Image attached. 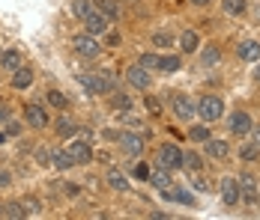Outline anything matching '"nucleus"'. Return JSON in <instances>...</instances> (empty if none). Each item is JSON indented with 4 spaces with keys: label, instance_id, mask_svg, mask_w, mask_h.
Returning <instances> with one entry per match:
<instances>
[{
    "label": "nucleus",
    "instance_id": "1",
    "mask_svg": "<svg viewBox=\"0 0 260 220\" xmlns=\"http://www.w3.org/2000/svg\"><path fill=\"white\" fill-rule=\"evenodd\" d=\"M78 80H81V86H84L87 93H93V96H102V93H108V90H114V74H111V72L81 74Z\"/></svg>",
    "mask_w": 260,
    "mask_h": 220
},
{
    "label": "nucleus",
    "instance_id": "2",
    "mask_svg": "<svg viewBox=\"0 0 260 220\" xmlns=\"http://www.w3.org/2000/svg\"><path fill=\"white\" fill-rule=\"evenodd\" d=\"M221 110H224V104H221V98H215V96L201 98V104H198V116L204 122H215L221 116Z\"/></svg>",
    "mask_w": 260,
    "mask_h": 220
},
{
    "label": "nucleus",
    "instance_id": "3",
    "mask_svg": "<svg viewBox=\"0 0 260 220\" xmlns=\"http://www.w3.org/2000/svg\"><path fill=\"white\" fill-rule=\"evenodd\" d=\"M84 24H87V33L90 36H99L108 30V15H105L102 9H90L87 15H84Z\"/></svg>",
    "mask_w": 260,
    "mask_h": 220
},
{
    "label": "nucleus",
    "instance_id": "4",
    "mask_svg": "<svg viewBox=\"0 0 260 220\" xmlns=\"http://www.w3.org/2000/svg\"><path fill=\"white\" fill-rule=\"evenodd\" d=\"M72 48L78 51L81 57H99V42H96V36H90V33H81L72 39Z\"/></svg>",
    "mask_w": 260,
    "mask_h": 220
},
{
    "label": "nucleus",
    "instance_id": "5",
    "mask_svg": "<svg viewBox=\"0 0 260 220\" xmlns=\"http://www.w3.org/2000/svg\"><path fill=\"white\" fill-rule=\"evenodd\" d=\"M158 164L165 170H180L182 167V152L177 146H161L158 149Z\"/></svg>",
    "mask_w": 260,
    "mask_h": 220
},
{
    "label": "nucleus",
    "instance_id": "6",
    "mask_svg": "<svg viewBox=\"0 0 260 220\" xmlns=\"http://www.w3.org/2000/svg\"><path fill=\"white\" fill-rule=\"evenodd\" d=\"M174 113L180 122H191V116H198V104H191V98L177 96L174 98Z\"/></svg>",
    "mask_w": 260,
    "mask_h": 220
},
{
    "label": "nucleus",
    "instance_id": "7",
    "mask_svg": "<svg viewBox=\"0 0 260 220\" xmlns=\"http://www.w3.org/2000/svg\"><path fill=\"white\" fill-rule=\"evenodd\" d=\"M239 196L248 202V205H257V179L254 175H239Z\"/></svg>",
    "mask_w": 260,
    "mask_h": 220
},
{
    "label": "nucleus",
    "instance_id": "8",
    "mask_svg": "<svg viewBox=\"0 0 260 220\" xmlns=\"http://www.w3.org/2000/svg\"><path fill=\"white\" fill-rule=\"evenodd\" d=\"M69 155H72L75 164H90V161H93V152H90V143H87V140L72 143V146H69Z\"/></svg>",
    "mask_w": 260,
    "mask_h": 220
},
{
    "label": "nucleus",
    "instance_id": "9",
    "mask_svg": "<svg viewBox=\"0 0 260 220\" xmlns=\"http://www.w3.org/2000/svg\"><path fill=\"white\" fill-rule=\"evenodd\" d=\"M24 116H27V122L33 125V128H45V125H48V113H45L39 104H27Z\"/></svg>",
    "mask_w": 260,
    "mask_h": 220
},
{
    "label": "nucleus",
    "instance_id": "10",
    "mask_svg": "<svg viewBox=\"0 0 260 220\" xmlns=\"http://www.w3.org/2000/svg\"><path fill=\"white\" fill-rule=\"evenodd\" d=\"M221 199H224V205H236L239 202V182L236 179H224L221 182Z\"/></svg>",
    "mask_w": 260,
    "mask_h": 220
},
{
    "label": "nucleus",
    "instance_id": "11",
    "mask_svg": "<svg viewBox=\"0 0 260 220\" xmlns=\"http://www.w3.org/2000/svg\"><path fill=\"white\" fill-rule=\"evenodd\" d=\"M129 83L132 86H138V90H147L150 86V72L138 63V66H132L129 69Z\"/></svg>",
    "mask_w": 260,
    "mask_h": 220
},
{
    "label": "nucleus",
    "instance_id": "12",
    "mask_svg": "<svg viewBox=\"0 0 260 220\" xmlns=\"http://www.w3.org/2000/svg\"><path fill=\"white\" fill-rule=\"evenodd\" d=\"M120 146L126 149L129 155H141L144 152V137L141 134H120Z\"/></svg>",
    "mask_w": 260,
    "mask_h": 220
},
{
    "label": "nucleus",
    "instance_id": "13",
    "mask_svg": "<svg viewBox=\"0 0 260 220\" xmlns=\"http://www.w3.org/2000/svg\"><path fill=\"white\" fill-rule=\"evenodd\" d=\"M236 54H239V60H245V63H254V60H260V42H239V48H236Z\"/></svg>",
    "mask_w": 260,
    "mask_h": 220
},
{
    "label": "nucleus",
    "instance_id": "14",
    "mask_svg": "<svg viewBox=\"0 0 260 220\" xmlns=\"http://www.w3.org/2000/svg\"><path fill=\"white\" fill-rule=\"evenodd\" d=\"M30 83H33V72H30L27 66H18L15 74H12V86H15V90H27Z\"/></svg>",
    "mask_w": 260,
    "mask_h": 220
},
{
    "label": "nucleus",
    "instance_id": "15",
    "mask_svg": "<svg viewBox=\"0 0 260 220\" xmlns=\"http://www.w3.org/2000/svg\"><path fill=\"white\" fill-rule=\"evenodd\" d=\"M231 131L234 134H248L251 131V119H248V113H234V119H231Z\"/></svg>",
    "mask_w": 260,
    "mask_h": 220
},
{
    "label": "nucleus",
    "instance_id": "16",
    "mask_svg": "<svg viewBox=\"0 0 260 220\" xmlns=\"http://www.w3.org/2000/svg\"><path fill=\"white\" fill-rule=\"evenodd\" d=\"M228 152H231V149H228L224 140H207V155L209 158H218V161H221V158H228Z\"/></svg>",
    "mask_w": 260,
    "mask_h": 220
},
{
    "label": "nucleus",
    "instance_id": "17",
    "mask_svg": "<svg viewBox=\"0 0 260 220\" xmlns=\"http://www.w3.org/2000/svg\"><path fill=\"white\" fill-rule=\"evenodd\" d=\"M108 188H114V191H126L129 188V182H126V175L123 172H117V170H108Z\"/></svg>",
    "mask_w": 260,
    "mask_h": 220
},
{
    "label": "nucleus",
    "instance_id": "18",
    "mask_svg": "<svg viewBox=\"0 0 260 220\" xmlns=\"http://www.w3.org/2000/svg\"><path fill=\"white\" fill-rule=\"evenodd\" d=\"M150 182L156 185L158 191H168V188L174 185V182H171V170H165V167H161L158 172H153V175H150Z\"/></svg>",
    "mask_w": 260,
    "mask_h": 220
},
{
    "label": "nucleus",
    "instance_id": "19",
    "mask_svg": "<svg viewBox=\"0 0 260 220\" xmlns=\"http://www.w3.org/2000/svg\"><path fill=\"white\" fill-rule=\"evenodd\" d=\"M0 66L9 69V72H15V69L21 66V54H18V51H6V54L0 57Z\"/></svg>",
    "mask_w": 260,
    "mask_h": 220
},
{
    "label": "nucleus",
    "instance_id": "20",
    "mask_svg": "<svg viewBox=\"0 0 260 220\" xmlns=\"http://www.w3.org/2000/svg\"><path fill=\"white\" fill-rule=\"evenodd\" d=\"M180 45L185 54H191V51H198V45H201V39H198V33H191V30H185L180 36Z\"/></svg>",
    "mask_w": 260,
    "mask_h": 220
},
{
    "label": "nucleus",
    "instance_id": "21",
    "mask_svg": "<svg viewBox=\"0 0 260 220\" xmlns=\"http://www.w3.org/2000/svg\"><path fill=\"white\" fill-rule=\"evenodd\" d=\"M3 217L21 220L24 217V205H21V202H9V205H3Z\"/></svg>",
    "mask_w": 260,
    "mask_h": 220
},
{
    "label": "nucleus",
    "instance_id": "22",
    "mask_svg": "<svg viewBox=\"0 0 260 220\" xmlns=\"http://www.w3.org/2000/svg\"><path fill=\"white\" fill-rule=\"evenodd\" d=\"M245 6H248L245 0H224V12H228V15H234V18H239V15L245 12Z\"/></svg>",
    "mask_w": 260,
    "mask_h": 220
},
{
    "label": "nucleus",
    "instance_id": "23",
    "mask_svg": "<svg viewBox=\"0 0 260 220\" xmlns=\"http://www.w3.org/2000/svg\"><path fill=\"white\" fill-rule=\"evenodd\" d=\"M99 9H102L108 18H120V3L117 0H99Z\"/></svg>",
    "mask_w": 260,
    "mask_h": 220
},
{
    "label": "nucleus",
    "instance_id": "24",
    "mask_svg": "<svg viewBox=\"0 0 260 220\" xmlns=\"http://www.w3.org/2000/svg\"><path fill=\"white\" fill-rule=\"evenodd\" d=\"M54 164H57V170H69L75 161H72V155H69V149H66V152H54Z\"/></svg>",
    "mask_w": 260,
    "mask_h": 220
},
{
    "label": "nucleus",
    "instance_id": "25",
    "mask_svg": "<svg viewBox=\"0 0 260 220\" xmlns=\"http://www.w3.org/2000/svg\"><path fill=\"white\" fill-rule=\"evenodd\" d=\"M158 69L161 72H177L180 69V57H161L158 60Z\"/></svg>",
    "mask_w": 260,
    "mask_h": 220
},
{
    "label": "nucleus",
    "instance_id": "26",
    "mask_svg": "<svg viewBox=\"0 0 260 220\" xmlns=\"http://www.w3.org/2000/svg\"><path fill=\"white\" fill-rule=\"evenodd\" d=\"M90 9H93V3H90V0H75V3H72V15H75V18H84Z\"/></svg>",
    "mask_w": 260,
    "mask_h": 220
},
{
    "label": "nucleus",
    "instance_id": "27",
    "mask_svg": "<svg viewBox=\"0 0 260 220\" xmlns=\"http://www.w3.org/2000/svg\"><path fill=\"white\" fill-rule=\"evenodd\" d=\"M257 152H260L257 143H248V146L239 149V158H242V161H257Z\"/></svg>",
    "mask_w": 260,
    "mask_h": 220
},
{
    "label": "nucleus",
    "instance_id": "28",
    "mask_svg": "<svg viewBox=\"0 0 260 220\" xmlns=\"http://www.w3.org/2000/svg\"><path fill=\"white\" fill-rule=\"evenodd\" d=\"M21 205H24V214H39V211H42L36 196H24V202H21Z\"/></svg>",
    "mask_w": 260,
    "mask_h": 220
},
{
    "label": "nucleus",
    "instance_id": "29",
    "mask_svg": "<svg viewBox=\"0 0 260 220\" xmlns=\"http://www.w3.org/2000/svg\"><path fill=\"white\" fill-rule=\"evenodd\" d=\"M182 167H185L188 172H191V170H201V158L188 152V155H182Z\"/></svg>",
    "mask_w": 260,
    "mask_h": 220
},
{
    "label": "nucleus",
    "instance_id": "30",
    "mask_svg": "<svg viewBox=\"0 0 260 220\" xmlns=\"http://www.w3.org/2000/svg\"><path fill=\"white\" fill-rule=\"evenodd\" d=\"M188 137H191V140H198V143H207V140H209V131L204 128V125H194Z\"/></svg>",
    "mask_w": 260,
    "mask_h": 220
},
{
    "label": "nucleus",
    "instance_id": "31",
    "mask_svg": "<svg viewBox=\"0 0 260 220\" xmlns=\"http://www.w3.org/2000/svg\"><path fill=\"white\" fill-rule=\"evenodd\" d=\"M218 60H221V51L215 48V45L204 51V66H212V63H218Z\"/></svg>",
    "mask_w": 260,
    "mask_h": 220
},
{
    "label": "nucleus",
    "instance_id": "32",
    "mask_svg": "<svg viewBox=\"0 0 260 220\" xmlns=\"http://www.w3.org/2000/svg\"><path fill=\"white\" fill-rule=\"evenodd\" d=\"M48 104H54V107H60V110H63V107H66L69 101H66V96H63V93L51 90V93H48Z\"/></svg>",
    "mask_w": 260,
    "mask_h": 220
},
{
    "label": "nucleus",
    "instance_id": "33",
    "mask_svg": "<svg viewBox=\"0 0 260 220\" xmlns=\"http://www.w3.org/2000/svg\"><path fill=\"white\" fill-rule=\"evenodd\" d=\"M57 128H60V134H63V137H69V134H75V131H78V128H75V122H72L69 116H63V119H60V125H57Z\"/></svg>",
    "mask_w": 260,
    "mask_h": 220
},
{
    "label": "nucleus",
    "instance_id": "34",
    "mask_svg": "<svg viewBox=\"0 0 260 220\" xmlns=\"http://www.w3.org/2000/svg\"><path fill=\"white\" fill-rule=\"evenodd\" d=\"M171 42H174L171 33H156V36H153V45H156V48H168Z\"/></svg>",
    "mask_w": 260,
    "mask_h": 220
},
{
    "label": "nucleus",
    "instance_id": "35",
    "mask_svg": "<svg viewBox=\"0 0 260 220\" xmlns=\"http://www.w3.org/2000/svg\"><path fill=\"white\" fill-rule=\"evenodd\" d=\"M141 66H144V69H158V57L156 54H144V57H141Z\"/></svg>",
    "mask_w": 260,
    "mask_h": 220
},
{
    "label": "nucleus",
    "instance_id": "36",
    "mask_svg": "<svg viewBox=\"0 0 260 220\" xmlns=\"http://www.w3.org/2000/svg\"><path fill=\"white\" fill-rule=\"evenodd\" d=\"M144 104H147V110H150V113H153V116H158V113H161V101H158V98H147V101H144Z\"/></svg>",
    "mask_w": 260,
    "mask_h": 220
},
{
    "label": "nucleus",
    "instance_id": "37",
    "mask_svg": "<svg viewBox=\"0 0 260 220\" xmlns=\"http://www.w3.org/2000/svg\"><path fill=\"white\" fill-rule=\"evenodd\" d=\"M114 107H117V110H129L132 107L129 96H114Z\"/></svg>",
    "mask_w": 260,
    "mask_h": 220
},
{
    "label": "nucleus",
    "instance_id": "38",
    "mask_svg": "<svg viewBox=\"0 0 260 220\" xmlns=\"http://www.w3.org/2000/svg\"><path fill=\"white\" fill-rule=\"evenodd\" d=\"M39 164H51V158H54V149H39Z\"/></svg>",
    "mask_w": 260,
    "mask_h": 220
},
{
    "label": "nucleus",
    "instance_id": "39",
    "mask_svg": "<svg viewBox=\"0 0 260 220\" xmlns=\"http://www.w3.org/2000/svg\"><path fill=\"white\" fill-rule=\"evenodd\" d=\"M174 199H180V202H185V205H191V202H194L188 191H180V194H174Z\"/></svg>",
    "mask_w": 260,
    "mask_h": 220
},
{
    "label": "nucleus",
    "instance_id": "40",
    "mask_svg": "<svg viewBox=\"0 0 260 220\" xmlns=\"http://www.w3.org/2000/svg\"><path fill=\"white\" fill-rule=\"evenodd\" d=\"M135 175H138V179H150V170H147V164H138V167H135Z\"/></svg>",
    "mask_w": 260,
    "mask_h": 220
},
{
    "label": "nucleus",
    "instance_id": "41",
    "mask_svg": "<svg viewBox=\"0 0 260 220\" xmlns=\"http://www.w3.org/2000/svg\"><path fill=\"white\" fill-rule=\"evenodd\" d=\"M108 45H120V33H108Z\"/></svg>",
    "mask_w": 260,
    "mask_h": 220
},
{
    "label": "nucleus",
    "instance_id": "42",
    "mask_svg": "<svg viewBox=\"0 0 260 220\" xmlns=\"http://www.w3.org/2000/svg\"><path fill=\"white\" fill-rule=\"evenodd\" d=\"M6 185H9V172L0 170V188H6Z\"/></svg>",
    "mask_w": 260,
    "mask_h": 220
},
{
    "label": "nucleus",
    "instance_id": "43",
    "mask_svg": "<svg viewBox=\"0 0 260 220\" xmlns=\"http://www.w3.org/2000/svg\"><path fill=\"white\" fill-rule=\"evenodd\" d=\"M194 188H198V191H209V185L204 182V179H198V182H194Z\"/></svg>",
    "mask_w": 260,
    "mask_h": 220
},
{
    "label": "nucleus",
    "instance_id": "44",
    "mask_svg": "<svg viewBox=\"0 0 260 220\" xmlns=\"http://www.w3.org/2000/svg\"><path fill=\"white\" fill-rule=\"evenodd\" d=\"M6 119H9V113H6V110H0V122H6Z\"/></svg>",
    "mask_w": 260,
    "mask_h": 220
},
{
    "label": "nucleus",
    "instance_id": "45",
    "mask_svg": "<svg viewBox=\"0 0 260 220\" xmlns=\"http://www.w3.org/2000/svg\"><path fill=\"white\" fill-rule=\"evenodd\" d=\"M254 143L260 146V128H254Z\"/></svg>",
    "mask_w": 260,
    "mask_h": 220
},
{
    "label": "nucleus",
    "instance_id": "46",
    "mask_svg": "<svg viewBox=\"0 0 260 220\" xmlns=\"http://www.w3.org/2000/svg\"><path fill=\"white\" fill-rule=\"evenodd\" d=\"M6 140H9V134H3V131H0V143H6Z\"/></svg>",
    "mask_w": 260,
    "mask_h": 220
},
{
    "label": "nucleus",
    "instance_id": "47",
    "mask_svg": "<svg viewBox=\"0 0 260 220\" xmlns=\"http://www.w3.org/2000/svg\"><path fill=\"white\" fill-rule=\"evenodd\" d=\"M254 21H260V6L254 9Z\"/></svg>",
    "mask_w": 260,
    "mask_h": 220
},
{
    "label": "nucleus",
    "instance_id": "48",
    "mask_svg": "<svg viewBox=\"0 0 260 220\" xmlns=\"http://www.w3.org/2000/svg\"><path fill=\"white\" fill-rule=\"evenodd\" d=\"M191 3H198V6H204V3H209V0H191Z\"/></svg>",
    "mask_w": 260,
    "mask_h": 220
},
{
    "label": "nucleus",
    "instance_id": "49",
    "mask_svg": "<svg viewBox=\"0 0 260 220\" xmlns=\"http://www.w3.org/2000/svg\"><path fill=\"white\" fill-rule=\"evenodd\" d=\"M254 74H257V80H260V66H257V72H254Z\"/></svg>",
    "mask_w": 260,
    "mask_h": 220
},
{
    "label": "nucleus",
    "instance_id": "50",
    "mask_svg": "<svg viewBox=\"0 0 260 220\" xmlns=\"http://www.w3.org/2000/svg\"><path fill=\"white\" fill-rule=\"evenodd\" d=\"M0 214H3V205H0Z\"/></svg>",
    "mask_w": 260,
    "mask_h": 220
}]
</instances>
